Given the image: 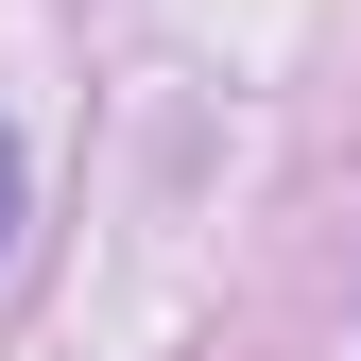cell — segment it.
<instances>
[{
  "label": "cell",
  "instance_id": "6da1fadb",
  "mask_svg": "<svg viewBox=\"0 0 361 361\" xmlns=\"http://www.w3.org/2000/svg\"><path fill=\"white\" fill-rule=\"evenodd\" d=\"M0 241H18V155H0Z\"/></svg>",
  "mask_w": 361,
  "mask_h": 361
}]
</instances>
